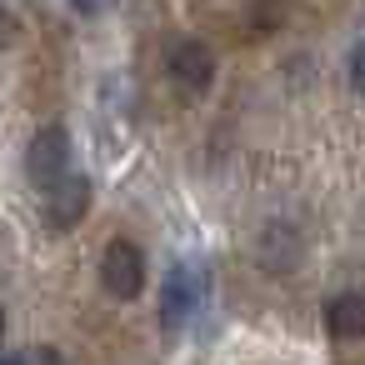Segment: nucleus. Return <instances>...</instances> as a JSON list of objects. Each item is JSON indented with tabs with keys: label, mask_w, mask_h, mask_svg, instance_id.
Returning a JSON list of instances; mask_svg holds the SVG:
<instances>
[{
	"label": "nucleus",
	"mask_w": 365,
	"mask_h": 365,
	"mask_svg": "<svg viewBox=\"0 0 365 365\" xmlns=\"http://www.w3.org/2000/svg\"><path fill=\"white\" fill-rule=\"evenodd\" d=\"M350 86H355V91L365 96V41H360V46L350 51Z\"/></svg>",
	"instance_id": "obj_8"
},
{
	"label": "nucleus",
	"mask_w": 365,
	"mask_h": 365,
	"mask_svg": "<svg viewBox=\"0 0 365 365\" xmlns=\"http://www.w3.org/2000/svg\"><path fill=\"white\" fill-rule=\"evenodd\" d=\"M6 365H61V350H51V345H41V350H16Z\"/></svg>",
	"instance_id": "obj_7"
},
{
	"label": "nucleus",
	"mask_w": 365,
	"mask_h": 365,
	"mask_svg": "<svg viewBox=\"0 0 365 365\" xmlns=\"http://www.w3.org/2000/svg\"><path fill=\"white\" fill-rule=\"evenodd\" d=\"M325 325L335 340H365V295L360 290H345L325 305Z\"/></svg>",
	"instance_id": "obj_6"
},
{
	"label": "nucleus",
	"mask_w": 365,
	"mask_h": 365,
	"mask_svg": "<svg viewBox=\"0 0 365 365\" xmlns=\"http://www.w3.org/2000/svg\"><path fill=\"white\" fill-rule=\"evenodd\" d=\"M26 175L36 190H51L56 180L71 175V135L61 125H46L31 135V150H26Z\"/></svg>",
	"instance_id": "obj_1"
},
{
	"label": "nucleus",
	"mask_w": 365,
	"mask_h": 365,
	"mask_svg": "<svg viewBox=\"0 0 365 365\" xmlns=\"http://www.w3.org/2000/svg\"><path fill=\"white\" fill-rule=\"evenodd\" d=\"M165 76L185 91V96H205L215 86V51L205 41H180L165 61Z\"/></svg>",
	"instance_id": "obj_4"
},
{
	"label": "nucleus",
	"mask_w": 365,
	"mask_h": 365,
	"mask_svg": "<svg viewBox=\"0 0 365 365\" xmlns=\"http://www.w3.org/2000/svg\"><path fill=\"white\" fill-rule=\"evenodd\" d=\"M91 210V180L86 175H66V180H56L51 190H41V215H46V225L51 230H71V225H81V215Z\"/></svg>",
	"instance_id": "obj_5"
},
{
	"label": "nucleus",
	"mask_w": 365,
	"mask_h": 365,
	"mask_svg": "<svg viewBox=\"0 0 365 365\" xmlns=\"http://www.w3.org/2000/svg\"><path fill=\"white\" fill-rule=\"evenodd\" d=\"M110 6H115V0H71V11H76V16H106Z\"/></svg>",
	"instance_id": "obj_9"
},
{
	"label": "nucleus",
	"mask_w": 365,
	"mask_h": 365,
	"mask_svg": "<svg viewBox=\"0 0 365 365\" xmlns=\"http://www.w3.org/2000/svg\"><path fill=\"white\" fill-rule=\"evenodd\" d=\"M101 285H106V295H115V300H135V295L145 290V255H140V245L110 240V245L101 250Z\"/></svg>",
	"instance_id": "obj_2"
},
{
	"label": "nucleus",
	"mask_w": 365,
	"mask_h": 365,
	"mask_svg": "<svg viewBox=\"0 0 365 365\" xmlns=\"http://www.w3.org/2000/svg\"><path fill=\"white\" fill-rule=\"evenodd\" d=\"M200 305H205V270L200 265H175L160 280V320L165 325H185Z\"/></svg>",
	"instance_id": "obj_3"
}]
</instances>
